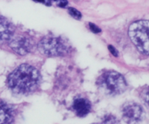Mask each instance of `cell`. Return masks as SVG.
<instances>
[{
    "label": "cell",
    "instance_id": "obj_7",
    "mask_svg": "<svg viewBox=\"0 0 149 124\" xmlns=\"http://www.w3.org/2000/svg\"><path fill=\"white\" fill-rule=\"evenodd\" d=\"M14 118L13 107L6 102L0 100V123H10Z\"/></svg>",
    "mask_w": 149,
    "mask_h": 124
},
{
    "label": "cell",
    "instance_id": "obj_6",
    "mask_svg": "<svg viewBox=\"0 0 149 124\" xmlns=\"http://www.w3.org/2000/svg\"><path fill=\"white\" fill-rule=\"evenodd\" d=\"M123 116L127 121H137L141 119L143 116V109L139 105L135 103H127L122 108Z\"/></svg>",
    "mask_w": 149,
    "mask_h": 124
},
{
    "label": "cell",
    "instance_id": "obj_2",
    "mask_svg": "<svg viewBox=\"0 0 149 124\" xmlns=\"http://www.w3.org/2000/svg\"><path fill=\"white\" fill-rule=\"evenodd\" d=\"M129 36L137 49L149 55V20L134 22L129 28Z\"/></svg>",
    "mask_w": 149,
    "mask_h": 124
},
{
    "label": "cell",
    "instance_id": "obj_11",
    "mask_svg": "<svg viewBox=\"0 0 149 124\" xmlns=\"http://www.w3.org/2000/svg\"><path fill=\"white\" fill-rule=\"evenodd\" d=\"M90 30H92V31L93 32V33H100V31H101V30H100V28H99L98 27H97L96 25H95L94 23H90Z\"/></svg>",
    "mask_w": 149,
    "mask_h": 124
},
{
    "label": "cell",
    "instance_id": "obj_15",
    "mask_svg": "<svg viewBox=\"0 0 149 124\" xmlns=\"http://www.w3.org/2000/svg\"><path fill=\"white\" fill-rule=\"evenodd\" d=\"M33 1H36V2H41V3L44 2L45 3V0H33Z\"/></svg>",
    "mask_w": 149,
    "mask_h": 124
},
{
    "label": "cell",
    "instance_id": "obj_4",
    "mask_svg": "<svg viewBox=\"0 0 149 124\" xmlns=\"http://www.w3.org/2000/svg\"><path fill=\"white\" fill-rule=\"evenodd\" d=\"M102 86L111 94H119L126 90L127 83L124 77L116 71H109L103 75Z\"/></svg>",
    "mask_w": 149,
    "mask_h": 124
},
{
    "label": "cell",
    "instance_id": "obj_12",
    "mask_svg": "<svg viewBox=\"0 0 149 124\" xmlns=\"http://www.w3.org/2000/svg\"><path fill=\"white\" fill-rule=\"evenodd\" d=\"M53 1H56L57 4H58V5L59 6V7H65V6H66L67 4H68V1H67V0H53Z\"/></svg>",
    "mask_w": 149,
    "mask_h": 124
},
{
    "label": "cell",
    "instance_id": "obj_8",
    "mask_svg": "<svg viewBox=\"0 0 149 124\" xmlns=\"http://www.w3.org/2000/svg\"><path fill=\"white\" fill-rule=\"evenodd\" d=\"M73 108L77 116L79 117H84L90 113L91 110V104L87 100L84 98H79L74 102Z\"/></svg>",
    "mask_w": 149,
    "mask_h": 124
},
{
    "label": "cell",
    "instance_id": "obj_5",
    "mask_svg": "<svg viewBox=\"0 0 149 124\" xmlns=\"http://www.w3.org/2000/svg\"><path fill=\"white\" fill-rule=\"evenodd\" d=\"M10 46L16 53L20 55H25L32 49L33 42L29 38L18 36L11 41Z\"/></svg>",
    "mask_w": 149,
    "mask_h": 124
},
{
    "label": "cell",
    "instance_id": "obj_13",
    "mask_svg": "<svg viewBox=\"0 0 149 124\" xmlns=\"http://www.w3.org/2000/svg\"><path fill=\"white\" fill-rule=\"evenodd\" d=\"M109 51H110V52H111V53L112 55H113V56H115V57H117L118 56L117 50H116V49H115V48L113 47V46H111V45L109 46Z\"/></svg>",
    "mask_w": 149,
    "mask_h": 124
},
{
    "label": "cell",
    "instance_id": "obj_14",
    "mask_svg": "<svg viewBox=\"0 0 149 124\" xmlns=\"http://www.w3.org/2000/svg\"><path fill=\"white\" fill-rule=\"evenodd\" d=\"M143 98L149 106V89H146L143 93Z\"/></svg>",
    "mask_w": 149,
    "mask_h": 124
},
{
    "label": "cell",
    "instance_id": "obj_3",
    "mask_svg": "<svg viewBox=\"0 0 149 124\" xmlns=\"http://www.w3.org/2000/svg\"><path fill=\"white\" fill-rule=\"evenodd\" d=\"M39 49L43 55L55 57L66 53L68 46L61 38L45 37L39 43Z\"/></svg>",
    "mask_w": 149,
    "mask_h": 124
},
{
    "label": "cell",
    "instance_id": "obj_10",
    "mask_svg": "<svg viewBox=\"0 0 149 124\" xmlns=\"http://www.w3.org/2000/svg\"><path fill=\"white\" fill-rule=\"evenodd\" d=\"M68 12L74 18L77 19V20H80L81 18V13L79 11H78L77 9L69 7L68 8Z\"/></svg>",
    "mask_w": 149,
    "mask_h": 124
},
{
    "label": "cell",
    "instance_id": "obj_1",
    "mask_svg": "<svg viewBox=\"0 0 149 124\" xmlns=\"http://www.w3.org/2000/svg\"><path fill=\"white\" fill-rule=\"evenodd\" d=\"M40 78L38 70L27 64H23L10 74L7 85L16 94H26L36 88Z\"/></svg>",
    "mask_w": 149,
    "mask_h": 124
},
{
    "label": "cell",
    "instance_id": "obj_9",
    "mask_svg": "<svg viewBox=\"0 0 149 124\" xmlns=\"http://www.w3.org/2000/svg\"><path fill=\"white\" fill-rule=\"evenodd\" d=\"M13 34V27L7 22L0 21V42L8 41Z\"/></svg>",
    "mask_w": 149,
    "mask_h": 124
}]
</instances>
